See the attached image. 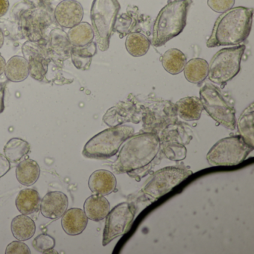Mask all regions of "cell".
Listing matches in <instances>:
<instances>
[{
    "instance_id": "6da1fadb",
    "label": "cell",
    "mask_w": 254,
    "mask_h": 254,
    "mask_svg": "<svg viewBox=\"0 0 254 254\" xmlns=\"http://www.w3.org/2000/svg\"><path fill=\"white\" fill-rule=\"evenodd\" d=\"M162 157L158 134L142 131L125 141L112 168L117 174H127L139 181L160 163Z\"/></svg>"
},
{
    "instance_id": "7a4b0ae2",
    "label": "cell",
    "mask_w": 254,
    "mask_h": 254,
    "mask_svg": "<svg viewBox=\"0 0 254 254\" xmlns=\"http://www.w3.org/2000/svg\"><path fill=\"white\" fill-rule=\"evenodd\" d=\"M253 16L252 8L242 6L232 8L222 13L214 24L206 47L214 48L242 44L251 33Z\"/></svg>"
},
{
    "instance_id": "3957f363",
    "label": "cell",
    "mask_w": 254,
    "mask_h": 254,
    "mask_svg": "<svg viewBox=\"0 0 254 254\" xmlns=\"http://www.w3.org/2000/svg\"><path fill=\"white\" fill-rule=\"evenodd\" d=\"M191 4V0H174L160 10L150 40L153 46L162 47L184 31Z\"/></svg>"
},
{
    "instance_id": "277c9868",
    "label": "cell",
    "mask_w": 254,
    "mask_h": 254,
    "mask_svg": "<svg viewBox=\"0 0 254 254\" xmlns=\"http://www.w3.org/2000/svg\"><path fill=\"white\" fill-rule=\"evenodd\" d=\"M140 108L142 131L159 133L167 126L178 121L175 104L171 101L159 100L154 98H140L130 94Z\"/></svg>"
},
{
    "instance_id": "5b68a950",
    "label": "cell",
    "mask_w": 254,
    "mask_h": 254,
    "mask_svg": "<svg viewBox=\"0 0 254 254\" xmlns=\"http://www.w3.org/2000/svg\"><path fill=\"white\" fill-rule=\"evenodd\" d=\"M134 134L131 126H120L105 129L90 139L84 145V157L96 160H106L118 152L125 141Z\"/></svg>"
},
{
    "instance_id": "8992f818",
    "label": "cell",
    "mask_w": 254,
    "mask_h": 254,
    "mask_svg": "<svg viewBox=\"0 0 254 254\" xmlns=\"http://www.w3.org/2000/svg\"><path fill=\"white\" fill-rule=\"evenodd\" d=\"M120 10L118 0H93L90 11L91 26L100 51H107L109 48Z\"/></svg>"
},
{
    "instance_id": "52a82bcc",
    "label": "cell",
    "mask_w": 254,
    "mask_h": 254,
    "mask_svg": "<svg viewBox=\"0 0 254 254\" xmlns=\"http://www.w3.org/2000/svg\"><path fill=\"white\" fill-rule=\"evenodd\" d=\"M246 47L245 45L224 48L215 53L209 64V81L224 85L239 73L241 62Z\"/></svg>"
},
{
    "instance_id": "ba28073f",
    "label": "cell",
    "mask_w": 254,
    "mask_h": 254,
    "mask_svg": "<svg viewBox=\"0 0 254 254\" xmlns=\"http://www.w3.org/2000/svg\"><path fill=\"white\" fill-rule=\"evenodd\" d=\"M32 5L19 14V30L29 41L48 43L47 30L53 23L48 5Z\"/></svg>"
},
{
    "instance_id": "9c48e42d",
    "label": "cell",
    "mask_w": 254,
    "mask_h": 254,
    "mask_svg": "<svg viewBox=\"0 0 254 254\" xmlns=\"http://www.w3.org/2000/svg\"><path fill=\"white\" fill-rule=\"evenodd\" d=\"M254 148L248 145L242 136H228L217 142L206 155L212 166H233L245 161Z\"/></svg>"
},
{
    "instance_id": "30bf717a",
    "label": "cell",
    "mask_w": 254,
    "mask_h": 254,
    "mask_svg": "<svg viewBox=\"0 0 254 254\" xmlns=\"http://www.w3.org/2000/svg\"><path fill=\"white\" fill-rule=\"evenodd\" d=\"M200 100L212 120L229 130L236 129V110L224 99L218 87L206 83L200 88Z\"/></svg>"
},
{
    "instance_id": "8fae6325",
    "label": "cell",
    "mask_w": 254,
    "mask_h": 254,
    "mask_svg": "<svg viewBox=\"0 0 254 254\" xmlns=\"http://www.w3.org/2000/svg\"><path fill=\"white\" fill-rule=\"evenodd\" d=\"M163 155L172 161H182L187 157L186 145L193 138L192 130L185 123H177L165 127L158 134Z\"/></svg>"
},
{
    "instance_id": "7c38bea8",
    "label": "cell",
    "mask_w": 254,
    "mask_h": 254,
    "mask_svg": "<svg viewBox=\"0 0 254 254\" xmlns=\"http://www.w3.org/2000/svg\"><path fill=\"white\" fill-rule=\"evenodd\" d=\"M191 175L192 172L184 166H167L154 172L142 188V191L145 195L157 200Z\"/></svg>"
},
{
    "instance_id": "4fadbf2b",
    "label": "cell",
    "mask_w": 254,
    "mask_h": 254,
    "mask_svg": "<svg viewBox=\"0 0 254 254\" xmlns=\"http://www.w3.org/2000/svg\"><path fill=\"white\" fill-rule=\"evenodd\" d=\"M136 214V207L133 203H120L106 217L103 232L102 245L106 246L110 242L128 231Z\"/></svg>"
},
{
    "instance_id": "5bb4252c",
    "label": "cell",
    "mask_w": 254,
    "mask_h": 254,
    "mask_svg": "<svg viewBox=\"0 0 254 254\" xmlns=\"http://www.w3.org/2000/svg\"><path fill=\"white\" fill-rule=\"evenodd\" d=\"M47 45L48 43L27 41L22 47L23 56L29 63V74L36 81H42L48 72L52 59Z\"/></svg>"
},
{
    "instance_id": "9a60e30c",
    "label": "cell",
    "mask_w": 254,
    "mask_h": 254,
    "mask_svg": "<svg viewBox=\"0 0 254 254\" xmlns=\"http://www.w3.org/2000/svg\"><path fill=\"white\" fill-rule=\"evenodd\" d=\"M102 120L110 127L123 126L126 123L138 124L142 120V114L139 105L129 95L127 101L118 102L108 109Z\"/></svg>"
},
{
    "instance_id": "2e32d148",
    "label": "cell",
    "mask_w": 254,
    "mask_h": 254,
    "mask_svg": "<svg viewBox=\"0 0 254 254\" xmlns=\"http://www.w3.org/2000/svg\"><path fill=\"white\" fill-rule=\"evenodd\" d=\"M55 20L61 27L71 29L79 24L84 17V9L75 0H64L56 6Z\"/></svg>"
},
{
    "instance_id": "e0dca14e",
    "label": "cell",
    "mask_w": 254,
    "mask_h": 254,
    "mask_svg": "<svg viewBox=\"0 0 254 254\" xmlns=\"http://www.w3.org/2000/svg\"><path fill=\"white\" fill-rule=\"evenodd\" d=\"M68 207V197L62 191H50L41 202V214L50 219L63 216Z\"/></svg>"
},
{
    "instance_id": "ac0fdd59",
    "label": "cell",
    "mask_w": 254,
    "mask_h": 254,
    "mask_svg": "<svg viewBox=\"0 0 254 254\" xmlns=\"http://www.w3.org/2000/svg\"><path fill=\"white\" fill-rule=\"evenodd\" d=\"M47 46L53 60L64 62L70 58L72 46L69 42L67 34L62 29L56 28L50 32Z\"/></svg>"
},
{
    "instance_id": "d6986e66",
    "label": "cell",
    "mask_w": 254,
    "mask_h": 254,
    "mask_svg": "<svg viewBox=\"0 0 254 254\" xmlns=\"http://www.w3.org/2000/svg\"><path fill=\"white\" fill-rule=\"evenodd\" d=\"M89 188L92 192L101 195H108L117 188V179L114 174L105 169L96 171L90 175Z\"/></svg>"
},
{
    "instance_id": "ffe728a7",
    "label": "cell",
    "mask_w": 254,
    "mask_h": 254,
    "mask_svg": "<svg viewBox=\"0 0 254 254\" xmlns=\"http://www.w3.org/2000/svg\"><path fill=\"white\" fill-rule=\"evenodd\" d=\"M88 224V218L84 211L79 208H72L66 211L62 219L63 230L69 236L81 234Z\"/></svg>"
},
{
    "instance_id": "44dd1931",
    "label": "cell",
    "mask_w": 254,
    "mask_h": 254,
    "mask_svg": "<svg viewBox=\"0 0 254 254\" xmlns=\"http://www.w3.org/2000/svg\"><path fill=\"white\" fill-rule=\"evenodd\" d=\"M175 106L178 117L187 122L200 120L203 111L200 99L196 96L183 98L175 104Z\"/></svg>"
},
{
    "instance_id": "7402d4cb",
    "label": "cell",
    "mask_w": 254,
    "mask_h": 254,
    "mask_svg": "<svg viewBox=\"0 0 254 254\" xmlns=\"http://www.w3.org/2000/svg\"><path fill=\"white\" fill-rule=\"evenodd\" d=\"M84 209L89 219L99 222L106 218L111 210V206L104 195L95 194L85 200Z\"/></svg>"
},
{
    "instance_id": "603a6c76",
    "label": "cell",
    "mask_w": 254,
    "mask_h": 254,
    "mask_svg": "<svg viewBox=\"0 0 254 254\" xmlns=\"http://www.w3.org/2000/svg\"><path fill=\"white\" fill-rule=\"evenodd\" d=\"M41 173L39 165L36 161L26 157L17 165L16 169V177L22 185L29 187L38 181Z\"/></svg>"
},
{
    "instance_id": "cb8c5ba5",
    "label": "cell",
    "mask_w": 254,
    "mask_h": 254,
    "mask_svg": "<svg viewBox=\"0 0 254 254\" xmlns=\"http://www.w3.org/2000/svg\"><path fill=\"white\" fill-rule=\"evenodd\" d=\"M16 206L20 213L31 215L39 211L41 207V197L37 190L25 189L17 194Z\"/></svg>"
},
{
    "instance_id": "d4e9b609",
    "label": "cell",
    "mask_w": 254,
    "mask_h": 254,
    "mask_svg": "<svg viewBox=\"0 0 254 254\" xmlns=\"http://www.w3.org/2000/svg\"><path fill=\"white\" fill-rule=\"evenodd\" d=\"M97 53L96 42H91L84 47H72L70 57L75 68L81 70H88L93 58Z\"/></svg>"
},
{
    "instance_id": "484cf974",
    "label": "cell",
    "mask_w": 254,
    "mask_h": 254,
    "mask_svg": "<svg viewBox=\"0 0 254 254\" xmlns=\"http://www.w3.org/2000/svg\"><path fill=\"white\" fill-rule=\"evenodd\" d=\"M254 104H251L242 113L237 123V129L239 136H242L245 142L254 148Z\"/></svg>"
},
{
    "instance_id": "4316f807",
    "label": "cell",
    "mask_w": 254,
    "mask_h": 254,
    "mask_svg": "<svg viewBox=\"0 0 254 254\" xmlns=\"http://www.w3.org/2000/svg\"><path fill=\"white\" fill-rule=\"evenodd\" d=\"M4 72L8 81L21 82L29 76V63L24 57L14 56L5 64Z\"/></svg>"
},
{
    "instance_id": "83f0119b",
    "label": "cell",
    "mask_w": 254,
    "mask_h": 254,
    "mask_svg": "<svg viewBox=\"0 0 254 254\" xmlns=\"http://www.w3.org/2000/svg\"><path fill=\"white\" fill-rule=\"evenodd\" d=\"M186 79L191 84L203 82L209 73V64L202 59H193L189 61L184 66Z\"/></svg>"
},
{
    "instance_id": "f1b7e54d",
    "label": "cell",
    "mask_w": 254,
    "mask_h": 254,
    "mask_svg": "<svg viewBox=\"0 0 254 254\" xmlns=\"http://www.w3.org/2000/svg\"><path fill=\"white\" fill-rule=\"evenodd\" d=\"M29 142L20 138H12L4 146V154L10 163L16 165L30 152Z\"/></svg>"
},
{
    "instance_id": "f546056e",
    "label": "cell",
    "mask_w": 254,
    "mask_h": 254,
    "mask_svg": "<svg viewBox=\"0 0 254 254\" xmlns=\"http://www.w3.org/2000/svg\"><path fill=\"white\" fill-rule=\"evenodd\" d=\"M11 228L13 236L20 241L29 240L33 237L36 231L35 221L23 214L17 215L12 220Z\"/></svg>"
},
{
    "instance_id": "4dcf8cb0",
    "label": "cell",
    "mask_w": 254,
    "mask_h": 254,
    "mask_svg": "<svg viewBox=\"0 0 254 254\" xmlns=\"http://www.w3.org/2000/svg\"><path fill=\"white\" fill-rule=\"evenodd\" d=\"M162 64L166 72L171 75H178L184 70L187 57L178 49H170L162 56Z\"/></svg>"
},
{
    "instance_id": "1f68e13d",
    "label": "cell",
    "mask_w": 254,
    "mask_h": 254,
    "mask_svg": "<svg viewBox=\"0 0 254 254\" xmlns=\"http://www.w3.org/2000/svg\"><path fill=\"white\" fill-rule=\"evenodd\" d=\"M67 36L72 47H84L93 42L94 32L88 23L81 22L69 29Z\"/></svg>"
},
{
    "instance_id": "d6a6232c",
    "label": "cell",
    "mask_w": 254,
    "mask_h": 254,
    "mask_svg": "<svg viewBox=\"0 0 254 254\" xmlns=\"http://www.w3.org/2000/svg\"><path fill=\"white\" fill-rule=\"evenodd\" d=\"M150 45V40L141 32H131L126 38V50L133 57L145 56L149 50Z\"/></svg>"
},
{
    "instance_id": "836d02e7",
    "label": "cell",
    "mask_w": 254,
    "mask_h": 254,
    "mask_svg": "<svg viewBox=\"0 0 254 254\" xmlns=\"http://www.w3.org/2000/svg\"><path fill=\"white\" fill-rule=\"evenodd\" d=\"M136 24V19L130 14L126 13L117 17L114 26V31L120 34V38H123L131 33Z\"/></svg>"
},
{
    "instance_id": "e575fe53",
    "label": "cell",
    "mask_w": 254,
    "mask_h": 254,
    "mask_svg": "<svg viewBox=\"0 0 254 254\" xmlns=\"http://www.w3.org/2000/svg\"><path fill=\"white\" fill-rule=\"evenodd\" d=\"M32 246L35 248V251L44 254L55 248L56 240L50 235L47 234V233H42L34 239L32 242Z\"/></svg>"
},
{
    "instance_id": "d590c367",
    "label": "cell",
    "mask_w": 254,
    "mask_h": 254,
    "mask_svg": "<svg viewBox=\"0 0 254 254\" xmlns=\"http://www.w3.org/2000/svg\"><path fill=\"white\" fill-rule=\"evenodd\" d=\"M235 4V0H207V5L212 11L217 13H224L231 9Z\"/></svg>"
},
{
    "instance_id": "8d00e7d4",
    "label": "cell",
    "mask_w": 254,
    "mask_h": 254,
    "mask_svg": "<svg viewBox=\"0 0 254 254\" xmlns=\"http://www.w3.org/2000/svg\"><path fill=\"white\" fill-rule=\"evenodd\" d=\"M6 254H31V251L26 244L19 241L11 242L5 249Z\"/></svg>"
},
{
    "instance_id": "74e56055",
    "label": "cell",
    "mask_w": 254,
    "mask_h": 254,
    "mask_svg": "<svg viewBox=\"0 0 254 254\" xmlns=\"http://www.w3.org/2000/svg\"><path fill=\"white\" fill-rule=\"evenodd\" d=\"M11 169V165L8 159L3 154H0V178L5 176Z\"/></svg>"
},
{
    "instance_id": "f35d334b",
    "label": "cell",
    "mask_w": 254,
    "mask_h": 254,
    "mask_svg": "<svg viewBox=\"0 0 254 254\" xmlns=\"http://www.w3.org/2000/svg\"><path fill=\"white\" fill-rule=\"evenodd\" d=\"M5 87H6V82L0 83V114H2L5 109L4 99H5Z\"/></svg>"
},
{
    "instance_id": "ab89813d",
    "label": "cell",
    "mask_w": 254,
    "mask_h": 254,
    "mask_svg": "<svg viewBox=\"0 0 254 254\" xmlns=\"http://www.w3.org/2000/svg\"><path fill=\"white\" fill-rule=\"evenodd\" d=\"M9 8L8 0H0V17H3Z\"/></svg>"
},
{
    "instance_id": "60d3db41",
    "label": "cell",
    "mask_w": 254,
    "mask_h": 254,
    "mask_svg": "<svg viewBox=\"0 0 254 254\" xmlns=\"http://www.w3.org/2000/svg\"><path fill=\"white\" fill-rule=\"evenodd\" d=\"M5 64H5V59L0 55V75L3 73L4 70H5Z\"/></svg>"
},
{
    "instance_id": "b9f144b4",
    "label": "cell",
    "mask_w": 254,
    "mask_h": 254,
    "mask_svg": "<svg viewBox=\"0 0 254 254\" xmlns=\"http://www.w3.org/2000/svg\"><path fill=\"white\" fill-rule=\"evenodd\" d=\"M4 44V34L2 29H0V49L2 48Z\"/></svg>"
}]
</instances>
